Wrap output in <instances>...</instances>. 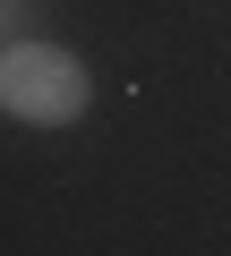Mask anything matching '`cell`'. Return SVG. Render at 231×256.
Masks as SVG:
<instances>
[{
	"mask_svg": "<svg viewBox=\"0 0 231 256\" xmlns=\"http://www.w3.org/2000/svg\"><path fill=\"white\" fill-rule=\"evenodd\" d=\"M0 102H9V120H26V128H69V120H86L94 77L60 43H9V60H0Z\"/></svg>",
	"mask_w": 231,
	"mask_h": 256,
	"instance_id": "1",
	"label": "cell"
}]
</instances>
